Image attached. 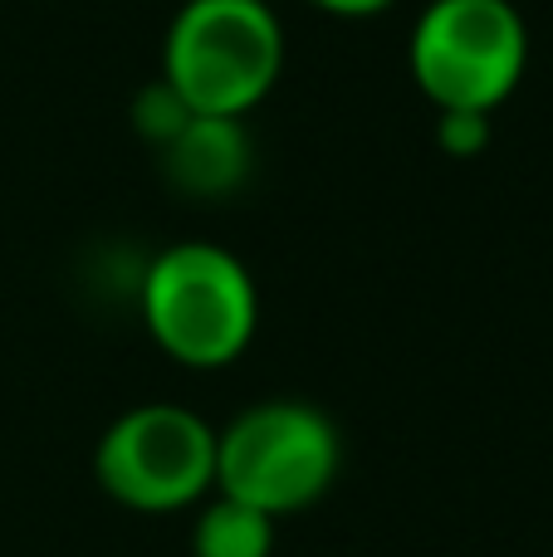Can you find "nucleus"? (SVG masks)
<instances>
[{"label":"nucleus","instance_id":"obj_2","mask_svg":"<svg viewBox=\"0 0 553 557\" xmlns=\"http://www.w3.org/2000/svg\"><path fill=\"white\" fill-rule=\"evenodd\" d=\"M284 69V29L265 0H186L162 45V78L192 113L245 117Z\"/></svg>","mask_w":553,"mask_h":557},{"label":"nucleus","instance_id":"obj_4","mask_svg":"<svg viewBox=\"0 0 553 557\" xmlns=\"http://www.w3.org/2000/svg\"><path fill=\"white\" fill-rule=\"evenodd\" d=\"M411 78L441 113L490 117L529 69V29L509 0H431L411 25Z\"/></svg>","mask_w":553,"mask_h":557},{"label":"nucleus","instance_id":"obj_3","mask_svg":"<svg viewBox=\"0 0 553 557\" xmlns=\"http://www.w3.org/2000/svg\"><path fill=\"white\" fill-rule=\"evenodd\" d=\"M343 465L339 425L309 401H255L216 431V494L255 504L270 519L309 509Z\"/></svg>","mask_w":553,"mask_h":557},{"label":"nucleus","instance_id":"obj_1","mask_svg":"<svg viewBox=\"0 0 553 557\" xmlns=\"http://www.w3.org/2000/svg\"><path fill=\"white\" fill-rule=\"evenodd\" d=\"M143 323L172 362L216 372L250 347L260 327V294L241 255L211 240H182L147 264Z\"/></svg>","mask_w":553,"mask_h":557},{"label":"nucleus","instance_id":"obj_5","mask_svg":"<svg viewBox=\"0 0 553 557\" xmlns=\"http://www.w3.org/2000/svg\"><path fill=\"white\" fill-rule=\"evenodd\" d=\"M94 474L123 509H192L206 490H216V431L172 401L133 406L103 431Z\"/></svg>","mask_w":553,"mask_h":557},{"label":"nucleus","instance_id":"obj_8","mask_svg":"<svg viewBox=\"0 0 553 557\" xmlns=\"http://www.w3.org/2000/svg\"><path fill=\"white\" fill-rule=\"evenodd\" d=\"M480 143H486V117L441 113V147H451V152H476Z\"/></svg>","mask_w":553,"mask_h":557},{"label":"nucleus","instance_id":"obj_6","mask_svg":"<svg viewBox=\"0 0 553 557\" xmlns=\"http://www.w3.org/2000/svg\"><path fill=\"white\" fill-rule=\"evenodd\" d=\"M250 162L241 117H201L196 113L182 133L167 143V176L192 196H221L241 182Z\"/></svg>","mask_w":553,"mask_h":557},{"label":"nucleus","instance_id":"obj_7","mask_svg":"<svg viewBox=\"0 0 553 557\" xmlns=\"http://www.w3.org/2000/svg\"><path fill=\"white\" fill-rule=\"evenodd\" d=\"M274 523L255 504H241L231 494H216L192 529V557H270Z\"/></svg>","mask_w":553,"mask_h":557},{"label":"nucleus","instance_id":"obj_9","mask_svg":"<svg viewBox=\"0 0 553 557\" xmlns=\"http://www.w3.org/2000/svg\"><path fill=\"white\" fill-rule=\"evenodd\" d=\"M309 5L329 10V15H343V20H368V15H382L392 0H309Z\"/></svg>","mask_w":553,"mask_h":557}]
</instances>
